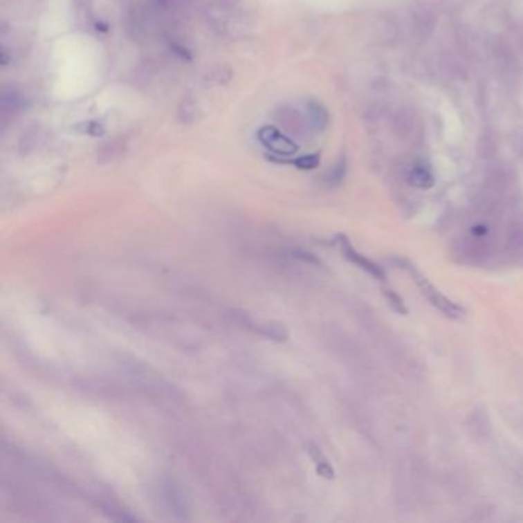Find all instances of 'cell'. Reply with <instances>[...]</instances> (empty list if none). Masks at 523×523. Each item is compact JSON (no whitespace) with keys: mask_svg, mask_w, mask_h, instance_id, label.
I'll use <instances>...</instances> for the list:
<instances>
[{"mask_svg":"<svg viewBox=\"0 0 523 523\" xmlns=\"http://www.w3.org/2000/svg\"><path fill=\"white\" fill-rule=\"evenodd\" d=\"M165 497H166V502H167L169 510H171V513H174V514L180 513L181 519H185L186 513H187L186 497H185V494H183V491L178 488V486L174 485L172 482H169L166 485Z\"/></svg>","mask_w":523,"mask_h":523,"instance_id":"cell-6","label":"cell"},{"mask_svg":"<svg viewBox=\"0 0 523 523\" xmlns=\"http://www.w3.org/2000/svg\"><path fill=\"white\" fill-rule=\"evenodd\" d=\"M307 120L310 128L315 131H324L329 126V112L326 106L316 100L307 102Z\"/></svg>","mask_w":523,"mask_h":523,"instance_id":"cell-5","label":"cell"},{"mask_svg":"<svg viewBox=\"0 0 523 523\" xmlns=\"http://www.w3.org/2000/svg\"><path fill=\"white\" fill-rule=\"evenodd\" d=\"M383 295H384V298L387 300L388 306H390L396 313H399V315H407L408 313V309L405 307L404 300H402L398 293H394L393 291H390V288H384Z\"/></svg>","mask_w":523,"mask_h":523,"instance_id":"cell-11","label":"cell"},{"mask_svg":"<svg viewBox=\"0 0 523 523\" xmlns=\"http://www.w3.org/2000/svg\"><path fill=\"white\" fill-rule=\"evenodd\" d=\"M344 176H345V161L341 160L333 169H330V171L327 172L326 181L329 183V185H338Z\"/></svg>","mask_w":523,"mask_h":523,"instance_id":"cell-13","label":"cell"},{"mask_svg":"<svg viewBox=\"0 0 523 523\" xmlns=\"http://www.w3.org/2000/svg\"><path fill=\"white\" fill-rule=\"evenodd\" d=\"M257 137L259 143L263 145L268 152L278 155V157H291V155L298 151V143H295V140L286 136V134L279 131L277 126H263V128L258 131Z\"/></svg>","mask_w":523,"mask_h":523,"instance_id":"cell-2","label":"cell"},{"mask_svg":"<svg viewBox=\"0 0 523 523\" xmlns=\"http://www.w3.org/2000/svg\"><path fill=\"white\" fill-rule=\"evenodd\" d=\"M336 239H338V244H339V247H341V250H342L345 258L351 261L353 264H356L358 267L363 268V270H365L369 275H371L373 278L385 281L387 277H385V272H384L383 267L378 266L376 263H373V261H370L369 258L363 257L360 253H358L355 249H353V246L350 244L349 239L345 238L344 235H339Z\"/></svg>","mask_w":523,"mask_h":523,"instance_id":"cell-3","label":"cell"},{"mask_svg":"<svg viewBox=\"0 0 523 523\" xmlns=\"http://www.w3.org/2000/svg\"><path fill=\"white\" fill-rule=\"evenodd\" d=\"M408 181L418 189H430L434 185V176L427 167L416 166L412 169V172H410Z\"/></svg>","mask_w":523,"mask_h":523,"instance_id":"cell-7","label":"cell"},{"mask_svg":"<svg viewBox=\"0 0 523 523\" xmlns=\"http://www.w3.org/2000/svg\"><path fill=\"white\" fill-rule=\"evenodd\" d=\"M171 48L174 49V53H176V54L180 55L181 59H185V60H187V62L192 60V55L189 54V51H187L186 48H183V46H180V45H175V44L171 45Z\"/></svg>","mask_w":523,"mask_h":523,"instance_id":"cell-15","label":"cell"},{"mask_svg":"<svg viewBox=\"0 0 523 523\" xmlns=\"http://www.w3.org/2000/svg\"><path fill=\"white\" fill-rule=\"evenodd\" d=\"M83 132L88 134V136H91V137H102L104 134V126L102 123H97V122H89V123H86V126H84Z\"/></svg>","mask_w":523,"mask_h":523,"instance_id":"cell-14","label":"cell"},{"mask_svg":"<svg viewBox=\"0 0 523 523\" xmlns=\"http://www.w3.org/2000/svg\"><path fill=\"white\" fill-rule=\"evenodd\" d=\"M198 112L200 111H198V104L194 98L185 97L181 100L180 108H178V120L181 123L190 125L198 120Z\"/></svg>","mask_w":523,"mask_h":523,"instance_id":"cell-9","label":"cell"},{"mask_svg":"<svg viewBox=\"0 0 523 523\" xmlns=\"http://www.w3.org/2000/svg\"><path fill=\"white\" fill-rule=\"evenodd\" d=\"M125 151V145L123 140H111L108 143H104L100 146V149L97 152V158L102 161V163H106V161L116 160L118 155H122Z\"/></svg>","mask_w":523,"mask_h":523,"instance_id":"cell-8","label":"cell"},{"mask_svg":"<svg viewBox=\"0 0 523 523\" xmlns=\"http://www.w3.org/2000/svg\"><path fill=\"white\" fill-rule=\"evenodd\" d=\"M275 120H277L287 132L293 134V136H302L304 129H306L307 126L310 128L309 120H304L298 111L288 108V106L279 108L277 111V114H275Z\"/></svg>","mask_w":523,"mask_h":523,"instance_id":"cell-4","label":"cell"},{"mask_svg":"<svg viewBox=\"0 0 523 523\" xmlns=\"http://www.w3.org/2000/svg\"><path fill=\"white\" fill-rule=\"evenodd\" d=\"M24 100L19 95L17 91H3L2 93V109L6 112H17L22 108Z\"/></svg>","mask_w":523,"mask_h":523,"instance_id":"cell-10","label":"cell"},{"mask_svg":"<svg viewBox=\"0 0 523 523\" xmlns=\"http://www.w3.org/2000/svg\"><path fill=\"white\" fill-rule=\"evenodd\" d=\"M398 264H401L399 267L405 268V270H408V273L412 275L413 279L416 284H418V287L421 288L422 295L425 296V298L431 302V306H434L437 310H441V312L445 315L451 318V320H461V318H464L465 315V310L459 306V304L453 302L450 298H447L443 293L439 292V288H436L431 282L423 277V275L416 268L410 261L407 259H398Z\"/></svg>","mask_w":523,"mask_h":523,"instance_id":"cell-1","label":"cell"},{"mask_svg":"<svg viewBox=\"0 0 523 523\" xmlns=\"http://www.w3.org/2000/svg\"><path fill=\"white\" fill-rule=\"evenodd\" d=\"M320 154H309V155H302V157L296 158L293 161V165L298 167V169H302V171H312V169L318 167V165H320Z\"/></svg>","mask_w":523,"mask_h":523,"instance_id":"cell-12","label":"cell"}]
</instances>
